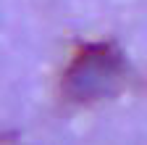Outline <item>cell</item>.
Returning a JSON list of instances; mask_svg holds the SVG:
<instances>
[{
    "instance_id": "cell-1",
    "label": "cell",
    "mask_w": 147,
    "mask_h": 145,
    "mask_svg": "<svg viewBox=\"0 0 147 145\" xmlns=\"http://www.w3.org/2000/svg\"><path fill=\"white\" fill-rule=\"evenodd\" d=\"M123 77V56L110 42H92L76 50L63 71L61 90L71 103H92L108 98Z\"/></svg>"
}]
</instances>
